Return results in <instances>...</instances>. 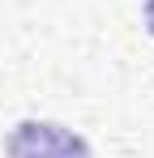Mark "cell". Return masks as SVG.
<instances>
[{"mask_svg":"<svg viewBox=\"0 0 154 158\" xmlns=\"http://www.w3.org/2000/svg\"><path fill=\"white\" fill-rule=\"evenodd\" d=\"M4 150L9 158H90V141L56 120H22Z\"/></svg>","mask_w":154,"mask_h":158,"instance_id":"obj_1","label":"cell"},{"mask_svg":"<svg viewBox=\"0 0 154 158\" xmlns=\"http://www.w3.org/2000/svg\"><path fill=\"white\" fill-rule=\"evenodd\" d=\"M146 30L154 34V0H146Z\"/></svg>","mask_w":154,"mask_h":158,"instance_id":"obj_2","label":"cell"}]
</instances>
